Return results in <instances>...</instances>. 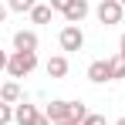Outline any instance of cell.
I'll return each instance as SVG.
<instances>
[{"mask_svg":"<svg viewBox=\"0 0 125 125\" xmlns=\"http://www.w3.org/2000/svg\"><path fill=\"white\" fill-rule=\"evenodd\" d=\"M7 61H10V54H7V51H0V71H7Z\"/></svg>","mask_w":125,"mask_h":125,"instance_id":"e0dca14e","label":"cell"},{"mask_svg":"<svg viewBox=\"0 0 125 125\" xmlns=\"http://www.w3.org/2000/svg\"><path fill=\"white\" fill-rule=\"evenodd\" d=\"M37 115H41V112H37L34 105H27V102L14 105V122H17V125H34V122H37Z\"/></svg>","mask_w":125,"mask_h":125,"instance_id":"5b68a950","label":"cell"},{"mask_svg":"<svg viewBox=\"0 0 125 125\" xmlns=\"http://www.w3.org/2000/svg\"><path fill=\"white\" fill-rule=\"evenodd\" d=\"M3 17H7V7H3V3H0V24H3Z\"/></svg>","mask_w":125,"mask_h":125,"instance_id":"ffe728a7","label":"cell"},{"mask_svg":"<svg viewBox=\"0 0 125 125\" xmlns=\"http://www.w3.org/2000/svg\"><path fill=\"white\" fill-rule=\"evenodd\" d=\"M88 78H91L95 84L112 81V68H108V61H91V64H88Z\"/></svg>","mask_w":125,"mask_h":125,"instance_id":"8992f818","label":"cell"},{"mask_svg":"<svg viewBox=\"0 0 125 125\" xmlns=\"http://www.w3.org/2000/svg\"><path fill=\"white\" fill-rule=\"evenodd\" d=\"M108 68H112V78H125V58H122V54L108 58Z\"/></svg>","mask_w":125,"mask_h":125,"instance_id":"4fadbf2b","label":"cell"},{"mask_svg":"<svg viewBox=\"0 0 125 125\" xmlns=\"http://www.w3.org/2000/svg\"><path fill=\"white\" fill-rule=\"evenodd\" d=\"M14 51H37V34L34 31H17L14 34Z\"/></svg>","mask_w":125,"mask_h":125,"instance_id":"ba28073f","label":"cell"},{"mask_svg":"<svg viewBox=\"0 0 125 125\" xmlns=\"http://www.w3.org/2000/svg\"><path fill=\"white\" fill-rule=\"evenodd\" d=\"M44 115L51 118V125H58V122H71V102H51Z\"/></svg>","mask_w":125,"mask_h":125,"instance_id":"277c9868","label":"cell"},{"mask_svg":"<svg viewBox=\"0 0 125 125\" xmlns=\"http://www.w3.org/2000/svg\"><path fill=\"white\" fill-rule=\"evenodd\" d=\"M10 122H14V105L0 102V125H10Z\"/></svg>","mask_w":125,"mask_h":125,"instance_id":"5bb4252c","label":"cell"},{"mask_svg":"<svg viewBox=\"0 0 125 125\" xmlns=\"http://www.w3.org/2000/svg\"><path fill=\"white\" fill-rule=\"evenodd\" d=\"M37 68V51H14L7 61V74L10 78H27Z\"/></svg>","mask_w":125,"mask_h":125,"instance_id":"6da1fadb","label":"cell"},{"mask_svg":"<svg viewBox=\"0 0 125 125\" xmlns=\"http://www.w3.org/2000/svg\"><path fill=\"white\" fill-rule=\"evenodd\" d=\"M71 3H74V0H51V10H61V14H64Z\"/></svg>","mask_w":125,"mask_h":125,"instance_id":"9a60e30c","label":"cell"},{"mask_svg":"<svg viewBox=\"0 0 125 125\" xmlns=\"http://www.w3.org/2000/svg\"><path fill=\"white\" fill-rule=\"evenodd\" d=\"M58 125H74V122H58Z\"/></svg>","mask_w":125,"mask_h":125,"instance_id":"7402d4cb","label":"cell"},{"mask_svg":"<svg viewBox=\"0 0 125 125\" xmlns=\"http://www.w3.org/2000/svg\"><path fill=\"white\" fill-rule=\"evenodd\" d=\"M64 74H68V58L64 54H54L47 61V78H64Z\"/></svg>","mask_w":125,"mask_h":125,"instance_id":"30bf717a","label":"cell"},{"mask_svg":"<svg viewBox=\"0 0 125 125\" xmlns=\"http://www.w3.org/2000/svg\"><path fill=\"white\" fill-rule=\"evenodd\" d=\"M118 47H122V51H118V54H122V58H125V34H122V41H118Z\"/></svg>","mask_w":125,"mask_h":125,"instance_id":"d6986e66","label":"cell"},{"mask_svg":"<svg viewBox=\"0 0 125 125\" xmlns=\"http://www.w3.org/2000/svg\"><path fill=\"white\" fill-rule=\"evenodd\" d=\"M34 7H37V0H7V10H17V14H24V10L31 14Z\"/></svg>","mask_w":125,"mask_h":125,"instance_id":"7c38bea8","label":"cell"},{"mask_svg":"<svg viewBox=\"0 0 125 125\" xmlns=\"http://www.w3.org/2000/svg\"><path fill=\"white\" fill-rule=\"evenodd\" d=\"M58 41H61V51H81L84 47V34H81L78 24H68V27H61Z\"/></svg>","mask_w":125,"mask_h":125,"instance_id":"3957f363","label":"cell"},{"mask_svg":"<svg viewBox=\"0 0 125 125\" xmlns=\"http://www.w3.org/2000/svg\"><path fill=\"white\" fill-rule=\"evenodd\" d=\"M34 125H51V118H47V115H37V122Z\"/></svg>","mask_w":125,"mask_h":125,"instance_id":"ac0fdd59","label":"cell"},{"mask_svg":"<svg viewBox=\"0 0 125 125\" xmlns=\"http://www.w3.org/2000/svg\"><path fill=\"white\" fill-rule=\"evenodd\" d=\"M0 102H7V105H21V84H17V81L0 84Z\"/></svg>","mask_w":125,"mask_h":125,"instance_id":"9c48e42d","label":"cell"},{"mask_svg":"<svg viewBox=\"0 0 125 125\" xmlns=\"http://www.w3.org/2000/svg\"><path fill=\"white\" fill-rule=\"evenodd\" d=\"M115 125H125V118H118V122H115Z\"/></svg>","mask_w":125,"mask_h":125,"instance_id":"44dd1931","label":"cell"},{"mask_svg":"<svg viewBox=\"0 0 125 125\" xmlns=\"http://www.w3.org/2000/svg\"><path fill=\"white\" fill-rule=\"evenodd\" d=\"M81 125H105V115H88Z\"/></svg>","mask_w":125,"mask_h":125,"instance_id":"2e32d148","label":"cell"},{"mask_svg":"<svg viewBox=\"0 0 125 125\" xmlns=\"http://www.w3.org/2000/svg\"><path fill=\"white\" fill-rule=\"evenodd\" d=\"M88 10H91V7H88V0H74V3L64 10V21H68V24H81L84 17H88Z\"/></svg>","mask_w":125,"mask_h":125,"instance_id":"52a82bcc","label":"cell"},{"mask_svg":"<svg viewBox=\"0 0 125 125\" xmlns=\"http://www.w3.org/2000/svg\"><path fill=\"white\" fill-rule=\"evenodd\" d=\"M122 0H102L98 3V10H95V17H98V24H105V27H112V24H122Z\"/></svg>","mask_w":125,"mask_h":125,"instance_id":"7a4b0ae2","label":"cell"},{"mask_svg":"<svg viewBox=\"0 0 125 125\" xmlns=\"http://www.w3.org/2000/svg\"><path fill=\"white\" fill-rule=\"evenodd\" d=\"M51 14H54L51 3H37V7L31 10V21H34V24H51Z\"/></svg>","mask_w":125,"mask_h":125,"instance_id":"8fae6325","label":"cell"},{"mask_svg":"<svg viewBox=\"0 0 125 125\" xmlns=\"http://www.w3.org/2000/svg\"><path fill=\"white\" fill-rule=\"evenodd\" d=\"M122 7H125V0H122Z\"/></svg>","mask_w":125,"mask_h":125,"instance_id":"603a6c76","label":"cell"}]
</instances>
